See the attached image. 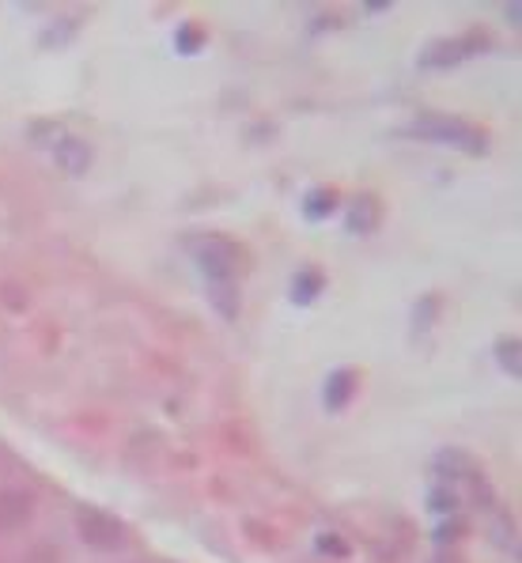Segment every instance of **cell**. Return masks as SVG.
I'll return each mask as SVG.
<instances>
[{
	"mask_svg": "<svg viewBox=\"0 0 522 563\" xmlns=\"http://www.w3.org/2000/svg\"><path fill=\"white\" fill-rule=\"evenodd\" d=\"M34 496L28 488H4L0 492V533H15L31 522Z\"/></svg>",
	"mask_w": 522,
	"mask_h": 563,
	"instance_id": "obj_2",
	"label": "cell"
},
{
	"mask_svg": "<svg viewBox=\"0 0 522 563\" xmlns=\"http://www.w3.org/2000/svg\"><path fill=\"white\" fill-rule=\"evenodd\" d=\"M54 159L68 170V175H80V170H87V163H91V148H87L84 141H76V136H65V141L54 148Z\"/></svg>",
	"mask_w": 522,
	"mask_h": 563,
	"instance_id": "obj_3",
	"label": "cell"
},
{
	"mask_svg": "<svg viewBox=\"0 0 522 563\" xmlns=\"http://www.w3.org/2000/svg\"><path fill=\"white\" fill-rule=\"evenodd\" d=\"M76 533H80V541L95 552H118L121 544H126V526L99 507L76 510Z\"/></svg>",
	"mask_w": 522,
	"mask_h": 563,
	"instance_id": "obj_1",
	"label": "cell"
}]
</instances>
